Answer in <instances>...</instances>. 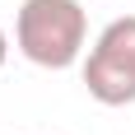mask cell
I'll return each mask as SVG.
<instances>
[{
	"mask_svg": "<svg viewBox=\"0 0 135 135\" xmlns=\"http://www.w3.org/2000/svg\"><path fill=\"white\" fill-rule=\"evenodd\" d=\"M84 89L103 107L135 103V14L112 19L84 61Z\"/></svg>",
	"mask_w": 135,
	"mask_h": 135,
	"instance_id": "2",
	"label": "cell"
},
{
	"mask_svg": "<svg viewBox=\"0 0 135 135\" xmlns=\"http://www.w3.org/2000/svg\"><path fill=\"white\" fill-rule=\"evenodd\" d=\"M84 37L89 19L79 0H23L14 14V42L42 70H70L84 51Z\"/></svg>",
	"mask_w": 135,
	"mask_h": 135,
	"instance_id": "1",
	"label": "cell"
},
{
	"mask_svg": "<svg viewBox=\"0 0 135 135\" xmlns=\"http://www.w3.org/2000/svg\"><path fill=\"white\" fill-rule=\"evenodd\" d=\"M5 61H9V37H5V28H0V70H5Z\"/></svg>",
	"mask_w": 135,
	"mask_h": 135,
	"instance_id": "3",
	"label": "cell"
}]
</instances>
